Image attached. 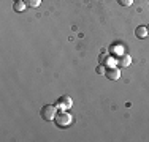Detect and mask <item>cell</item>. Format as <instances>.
I'll return each mask as SVG.
<instances>
[{
	"mask_svg": "<svg viewBox=\"0 0 149 142\" xmlns=\"http://www.w3.org/2000/svg\"><path fill=\"white\" fill-rule=\"evenodd\" d=\"M13 2H17V0H13Z\"/></svg>",
	"mask_w": 149,
	"mask_h": 142,
	"instance_id": "13",
	"label": "cell"
},
{
	"mask_svg": "<svg viewBox=\"0 0 149 142\" xmlns=\"http://www.w3.org/2000/svg\"><path fill=\"white\" fill-rule=\"evenodd\" d=\"M59 109L56 108V104H45L43 108H41V119L46 120V122H49V120H54V117H56V114H57Z\"/></svg>",
	"mask_w": 149,
	"mask_h": 142,
	"instance_id": "2",
	"label": "cell"
},
{
	"mask_svg": "<svg viewBox=\"0 0 149 142\" xmlns=\"http://www.w3.org/2000/svg\"><path fill=\"white\" fill-rule=\"evenodd\" d=\"M135 37L140 38V40H143V38L148 37V28L144 26H138L136 28H135Z\"/></svg>",
	"mask_w": 149,
	"mask_h": 142,
	"instance_id": "7",
	"label": "cell"
},
{
	"mask_svg": "<svg viewBox=\"0 0 149 142\" xmlns=\"http://www.w3.org/2000/svg\"><path fill=\"white\" fill-rule=\"evenodd\" d=\"M105 77L109 81H118L120 77V68L118 66H111V68H106L105 71Z\"/></svg>",
	"mask_w": 149,
	"mask_h": 142,
	"instance_id": "5",
	"label": "cell"
},
{
	"mask_svg": "<svg viewBox=\"0 0 149 142\" xmlns=\"http://www.w3.org/2000/svg\"><path fill=\"white\" fill-rule=\"evenodd\" d=\"M130 63H132V57L129 54H120L116 59V65H119V68H127V66H130Z\"/></svg>",
	"mask_w": 149,
	"mask_h": 142,
	"instance_id": "6",
	"label": "cell"
},
{
	"mask_svg": "<svg viewBox=\"0 0 149 142\" xmlns=\"http://www.w3.org/2000/svg\"><path fill=\"white\" fill-rule=\"evenodd\" d=\"M54 122H56V125L57 126H68L70 123L73 122V117H72V114H70L68 111H63V109H60V111H57V114H56V117H54Z\"/></svg>",
	"mask_w": 149,
	"mask_h": 142,
	"instance_id": "1",
	"label": "cell"
},
{
	"mask_svg": "<svg viewBox=\"0 0 149 142\" xmlns=\"http://www.w3.org/2000/svg\"><path fill=\"white\" fill-rule=\"evenodd\" d=\"M26 8H27V3L24 2V0H17V2L13 3V10H15L16 13H22Z\"/></svg>",
	"mask_w": 149,
	"mask_h": 142,
	"instance_id": "8",
	"label": "cell"
},
{
	"mask_svg": "<svg viewBox=\"0 0 149 142\" xmlns=\"http://www.w3.org/2000/svg\"><path fill=\"white\" fill-rule=\"evenodd\" d=\"M73 106V99L70 98V97H67V95H63V97H60L57 99V103H56V108L59 109H63V111H68L70 108Z\"/></svg>",
	"mask_w": 149,
	"mask_h": 142,
	"instance_id": "4",
	"label": "cell"
},
{
	"mask_svg": "<svg viewBox=\"0 0 149 142\" xmlns=\"http://www.w3.org/2000/svg\"><path fill=\"white\" fill-rule=\"evenodd\" d=\"M95 71H97L98 74H103V76H105V71H106V66H105V65H102V63H98V66H97V68H95Z\"/></svg>",
	"mask_w": 149,
	"mask_h": 142,
	"instance_id": "11",
	"label": "cell"
},
{
	"mask_svg": "<svg viewBox=\"0 0 149 142\" xmlns=\"http://www.w3.org/2000/svg\"><path fill=\"white\" fill-rule=\"evenodd\" d=\"M98 63L105 65L106 68H111V66H116V59L111 54H108L106 51H103L100 55H98Z\"/></svg>",
	"mask_w": 149,
	"mask_h": 142,
	"instance_id": "3",
	"label": "cell"
},
{
	"mask_svg": "<svg viewBox=\"0 0 149 142\" xmlns=\"http://www.w3.org/2000/svg\"><path fill=\"white\" fill-rule=\"evenodd\" d=\"M146 28H148V35H149V26H148V27H146Z\"/></svg>",
	"mask_w": 149,
	"mask_h": 142,
	"instance_id": "12",
	"label": "cell"
},
{
	"mask_svg": "<svg viewBox=\"0 0 149 142\" xmlns=\"http://www.w3.org/2000/svg\"><path fill=\"white\" fill-rule=\"evenodd\" d=\"M116 2H118L120 6H130L133 3V0H116Z\"/></svg>",
	"mask_w": 149,
	"mask_h": 142,
	"instance_id": "10",
	"label": "cell"
},
{
	"mask_svg": "<svg viewBox=\"0 0 149 142\" xmlns=\"http://www.w3.org/2000/svg\"><path fill=\"white\" fill-rule=\"evenodd\" d=\"M24 2H26L27 6H30V8H37V6H40L41 0H24Z\"/></svg>",
	"mask_w": 149,
	"mask_h": 142,
	"instance_id": "9",
	"label": "cell"
}]
</instances>
